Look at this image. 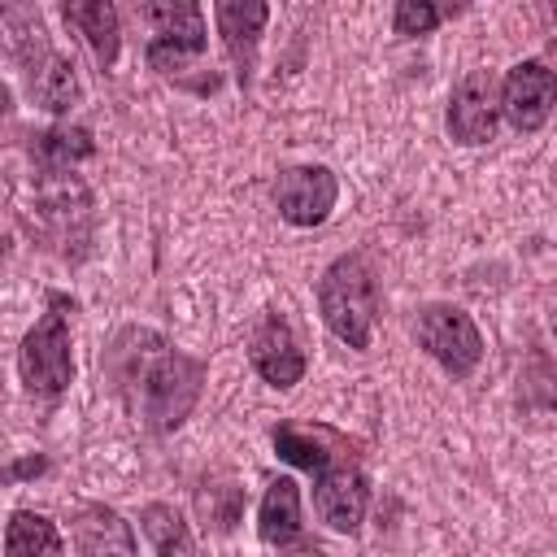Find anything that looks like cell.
Wrapping results in <instances>:
<instances>
[{"instance_id": "6da1fadb", "label": "cell", "mask_w": 557, "mask_h": 557, "mask_svg": "<svg viewBox=\"0 0 557 557\" xmlns=\"http://www.w3.org/2000/svg\"><path fill=\"white\" fill-rule=\"evenodd\" d=\"M104 379L135 422L148 431H174L200 400L205 361L178 352L157 331L126 326L104 352Z\"/></svg>"}, {"instance_id": "7a4b0ae2", "label": "cell", "mask_w": 557, "mask_h": 557, "mask_svg": "<svg viewBox=\"0 0 557 557\" xmlns=\"http://www.w3.org/2000/svg\"><path fill=\"white\" fill-rule=\"evenodd\" d=\"M318 309L335 339H344L348 348L370 344L374 313H379V287H374V270L361 252L331 261V270L318 283Z\"/></svg>"}, {"instance_id": "3957f363", "label": "cell", "mask_w": 557, "mask_h": 557, "mask_svg": "<svg viewBox=\"0 0 557 557\" xmlns=\"http://www.w3.org/2000/svg\"><path fill=\"white\" fill-rule=\"evenodd\" d=\"M17 370H22V383H26L35 396H57V392L70 387V379H74L70 326H65V318H61L57 309L44 313V318L26 331V339H22V348H17Z\"/></svg>"}, {"instance_id": "277c9868", "label": "cell", "mask_w": 557, "mask_h": 557, "mask_svg": "<svg viewBox=\"0 0 557 557\" xmlns=\"http://www.w3.org/2000/svg\"><path fill=\"white\" fill-rule=\"evenodd\" d=\"M418 344L453 374V379H466L479 357H483V335L474 326V318L457 305H431L418 313Z\"/></svg>"}, {"instance_id": "5b68a950", "label": "cell", "mask_w": 557, "mask_h": 557, "mask_svg": "<svg viewBox=\"0 0 557 557\" xmlns=\"http://www.w3.org/2000/svg\"><path fill=\"white\" fill-rule=\"evenodd\" d=\"M148 22H152V44H148V65L170 74V70H183L187 57H200L205 52V13L200 4H144L139 9Z\"/></svg>"}, {"instance_id": "8992f818", "label": "cell", "mask_w": 557, "mask_h": 557, "mask_svg": "<svg viewBox=\"0 0 557 557\" xmlns=\"http://www.w3.org/2000/svg\"><path fill=\"white\" fill-rule=\"evenodd\" d=\"M553 91H557V78H553V70H548L544 61H518V65L505 74V83L496 87L505 122H509L513 131H527V135L548 122V113H553Z\"/></svg>"}, {"instance_id": "52a82bcc", "label": "cell", "mask_w": 557, "mask_h": 557, "mask_svg": "<svg viewBox=\"0 0 557 557\" xmlns=\"http://www.w3.org/2000/svg\"><path fill=\"white\" fill-rule=\"evenodd\" d=\"M339 183L326 165H292L274 183V205L292 226H318L335 209Z\"/></svg>"}, {"instance_id": "ba28073f", "label": "cell", "mask_w": 557, "mask_h": 557, "mask_svg": "<svg viewBox=\"0 0 557 557\" xmlns=\"http://www.w3.org/2000/svg\"><path fill=\"white\" fill-rule=\"evenodd\" d=\"M500 117V96H496V78L487 70H470L448 100V135L457 144H487Z\"/></svg>"}, {"instance_id": "9c48e42d", "label": "cell", "mask_w": 557, "mask_h": 557, "mask_svg": "<svg viewBox=\"0 0 557 557\" xmlns=\"http://www.w3.org/2000/svg\"><path fill=\"white\" fill-rule=\"evenodd\" d=\"M248 357L257 366V374L270 383V387H292L305 379V352L296 344V331L287 326L283 313H265L248 339Z\"/></svg>"}, {"instance_id": "30bf717a", "label": "cell", "mask_w": 557, "mask_h": 557, "mask_svg": "<svg viewBox=\"0 0 557 557\" xmlns=\"http://www.w3.org/2000/svg\"><path fill=\"white\" fill-rule=\"evenodd\" d=\"M313 505H318V518L344 535H352L366 518V505H370V487H366V474L348 461L339 466H326L318 474V492H313Z\"/></svg>"}, {"instance_id": "8fae6325", "label": "cell", "mask_w": 557, "mask_h": 557, "mask_svg": "<svg viewBox=\"0 0 557 557\" xmlns=\"http://www.w3.org/2000/svg\"><path fill=\"white\" fill-rule=\"evenodd\" d=\"M74 544L83 557H135L131 522L109 505H87L74 518Z\"/></svg>"}, {"instance_id": "7c38bea8", "label": "cell", "mask_w": 557, "mask_h": 557, "mask_svg": "<svg viewBox=\"0 0 557 557\" xmlns=\"http://www.w3.org/2000/svg\"><path fill=\"white\" fill-rule=\"evenodd\" d=\"M213 17H218V30H222V39H226V48H231V57H235V65H239V83H248V70H252V52H257V35H261V26H265V17H270V4H213Z\"/></svg>"}, {"instance_id": "4fadbf2b", "label": "cell", "mask_w": 557, "mask_h": 557, "mask_svg": "<svg viewBox=\"0 0 557 557\" xmlns=\"http://www.w3.org/2000/svg\"><path fill=\"white\" fill-rule=\"evenodd\" d=\"M65 22L83 30V39L91 44V52H96L100 65H113L117 61L122 30H117V9L109 0H74V4H65Z\"/></svg>"}, {"instance_id": "5bb4252c", "label": "cell", "mask_w": 557, "mask_h": 557, "mask_svg": "<svg viewBox=\"0 0 557 557\" xmlns=\"http://www.w3.org/2000/svg\"><path fill=\"white\" fill-rule=\"evenodd\" d=\"M257 531L265 544H292L300 535V487L292 479H274L261 496V513H257Z\"/></svg>"}, {"instance_id": "9a60e30c", "label": "cell", "mask_w": 557, "mask_h": 557, "mask_svg": "<svg viewBox=\"0 0 557 557\" xmlns=\"http://www.w3.org/2000/svg\"><path fill=\"white\" fill-rule=\"evenodd\" d=\"M61 553V531L35 513V509H17L4 527V557H57Z\"/></svg>"}, {"instance_id": "2e32d148", "label": "cell", "mask_w": 557, "mask_h": 557, "mask_svg": "<svg viewBox=\"0 0 557 557\" xmlns=\"http://www.w3.org/2000/svg\"><path fill=\"white\" fill-rule=\"evenodd\" d=\"M30 91L44 109L52 113H65L74 100H78V78H74V61L57 57V52H44V61L35 65L30 74Z\"/></svg>"}, {"instance_id": "e0dca14e", "label": "cell", "mask_w": 557, "mask_h": 557, "mask_svg": "<svg viewBox=\"0 0 557 557\" xmlns=\"http://www.w3.org/2000/svg\"><path fill=\"white\" fill-rule=\"evenodd\" d=\"M322 440H326V431H309V426H296V422L274 426L278 457L292 461V466H300V470H309V474H322L326 466H335V453H326Z\"/></svg>"}, {"instance_id": "ac0fdd59", "label": "cell", "mask_w": 557, "mask_h": 557, "mask_svg": "<svg viewBox=\"0 0 557 557\" xmlns=\"http://www.w3.org/2000/svg\"><path fill=\"white\" fill-rule=\"evenodd\" d=\"M139 522H144V535L152 540L157 557H191V531L170 505H148L139 513Z\"/></svg>"}, {"instance_id": "d6986e66", "label": "cell", "mask_w": 557, "mask_h": 557, "mask_svg": "<svg viewBox=\"0 0 557 557\" xmlns=\"http://www.w3.org/2000/svg\"><path fill=\"white\" fill-rule=\"evenodd\" d=\"M35 152H39V161H44V165L65 170V165H74V161L91 157V152H96V144H91V131H87V126H57V131L39 135Z\"/></svg>"}, {"instance_id": "ffe728a7", "label": "cell", "mask_w": 557, "mask_h": 557, "mask_svg": "<svg viewBox=\"0 0 557 557\" xmlns=\"http://www.w3.org/2000/svg\"><path fill=\"white\" fill-rule=\"evenodd\" d=\"M392 26H396V35H426L440 26V9L431 0H400L392 13Z\"/></svg>"}, {"instance_id": "44dd1931", "label": "cell", "mask_w": 557, "mask_h": 557, "mask_svg": "<svg viewBox=\"0 0 557 557\" xmlns=\"http://www.w3.org/2000/svg\"><path fill=\"white\" fill-rule=\"evenodd\" d=\"M4 117H9V87L0 83V122H4Z\"/></svg>"}]
</instances>
